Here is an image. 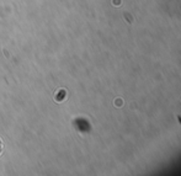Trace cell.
<instances>
[{"instance_id": "cell-1", "label": "cell", "mask_w": 181, "mask_h": 176, "mask_svg": "<svg viewBox=\"0 0 181 176\" xmlns=\"http://www.w3.org/2000/svg\"><path fill=\"white\" fill-rule=\"evenodd\" d=\"M123 17L126 19V20H127V21H128V24H132V22H133V20H134V19L132 17V15L129 14V12H124V14H123Z\"/></svg>"}]
</instances>
